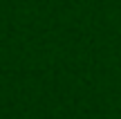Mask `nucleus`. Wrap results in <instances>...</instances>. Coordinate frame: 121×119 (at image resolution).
<instances>
[]
</instances>
